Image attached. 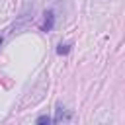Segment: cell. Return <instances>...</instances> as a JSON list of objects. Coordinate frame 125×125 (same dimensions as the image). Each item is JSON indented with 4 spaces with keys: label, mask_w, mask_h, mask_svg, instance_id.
I'll return each instance as SVG.
<instances>
[{
    "label": "cell",
    "mask_w": 125,
    "mask_h": 125,
    "mask_svg": "<svg viewBox=\"0 0 125 125\" xmlns=\"http://www.w3.org/2000/svg\"><path fill=\"white\" fill-rule=\"evenodd\" d=\"M53 121H55V123H66V121H70V115H68L62 107H57V115H55Z\"/></svg>",
    "instance_id": "obj_1"
},
{
    "label": "cell",
    "mask_w": 125,
    "mask_h": 125,
    "mask_svg": "<svg viewBox=\"0 0 125 125\" xmlns=\"http://www.w3.org/2000/svg\"><path fill=\"white\" fill-rule=\"evenodd\" d=\"M53 23H55V14L53 12H47L45 14V21H43V31H51L53 29Z\"/></svg>",
    "instance_id": "obj_2"
},
{
    "label": "cell",
    "mask_w": 125,
    "mask_h": 125,
    "mask_svg": "<svg viewBox=\"0 0 125 125\" xmlns=\"http://www.w3.org/2000/svg\"><path fill=\"white\" fill-rule=\"evenodd\" d=\"M51 121H53V119H51L49 115H41V117H37V119H35V123H37V125H43V123H47V125H49Z\"/></svg>",
    "instance_id": "obj_3"
},
{
    "label": "cell",
    "mask_w": 125,
    "mask_h": 125,
    "mask_svg": "<svg viewBox=\"0 0 125 125\" xmlns=\"http://www.w3.org/2000/svg\"><path fill=\"white\" fill-rule=\"evenodd\" d=\"M70 49H68V45H59V49H57V53L59 55H66Z\"/></svg>",
    "instance_id": "obj_4"
},
{
    "label": "cell",
    "mask_w": 125,
    "mask_h": 125,
    "mask_svg": "<svg viewBox=\"0 0 125 125\" xmlns=\"http://www.w3.org/2000/svg\"><path fill=\"white\" fill-rule=\"evenodd\" d=\"M0 45H2V35H0Z\"/></svg>",
    "instance_id": "obj_5"
}]
</instances>
